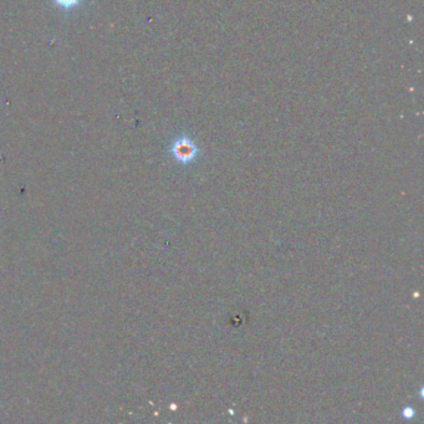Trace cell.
Segmentation results:
<instances>
[{
	"instance_id": "3",
	"label": "cell",
	"mask_w": 424,
	"mask_h": 424,
	"mask_svg": "<svg viewBox=\"0 0 424 424\" xmlns=\"http://www.w3.org/2000/svg\"><path fill=\"white\" fill-rule=\"evenodd\" d=\"M414 414H416V411L412 407H405V410L402 411V416L405 419H412V418L414 417Z\"/></svg>"
},
{
	"instance_id": "2",
	"label": "cell",
	"mask_w": 424,
	"mask_h": 424,
	"mask_svg": "<svg viewBox=\"0 0 424 424\" xmlns=\"http://www.w3.org/2000/svg\"><path fill=\"white\" fill-rule=\"evenodd\" d=\"M81 1L82 0H54V3L64 10H73L75 8L79 7Z\"/></svg>"
},
{
	"instance_id": "1",
	"label": "cell",
	"mask_w": 424,
	"mask_h": 424,
	"mask_svg": "<svg viewBox=\"0 0 424 424\" xmlns=\"http://www.w3.org/2000/svg\"><path fill=\"white\" fill-rule=\"evenodd\" d=\"M171 153L174 156V158L178 161L182 165H189L193 161H196L200 153L198 146L194 143L191 137L187 134L180 136L177 139L173 141L171 146Z\"/></svg>"
}]
</instances>
